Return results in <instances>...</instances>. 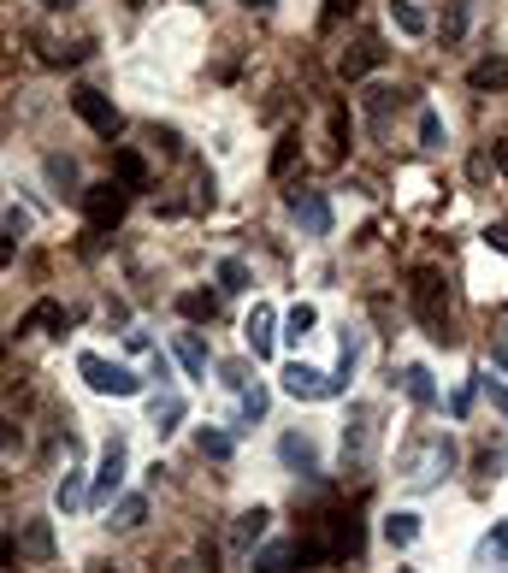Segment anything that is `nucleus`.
Listing matches in <instances>:
<instances>
[{
  "mask_svg": "<svg viewBox=\"0 0 508 573\" xmlns=\"http://www.w3.org/2000/svg\"><path fill=\"white\" fill-rule=\"evenodd\" d=\"M408 302H414V319L426 325L432 343H455V331H449L444 272H438V266H414V278H408Z\"/></svg>",
  "mask_w": 508,
  "mask_h": 573,
  "instance_id": "1",
  "label": "nucleus"
},
{
  "mask_svg": "<svg viewBox=\"0 0 508 573\" xmlns=\"http://www.w3.org/2000/svg\"><path fill=\"white\" fill-rule=\"evenodd\" d=\"M396 467H402V479H408L414 491H432L438 479H449V467H455V444H449L444 432H432V438H408Z\"/></svg>",
  "mask_w": 508,
  "mask_h": 573,
  "instance_id": "2",
  "label": "nucleus"
},
{
  "mask_svg": "<svg viewBox=\"0 0 508 573\" xmlns=\"http://www.w3.org/2000/svg\"><path fill=\"white\" fill-rule=\"evenodd\" d=\"M130 184H119V178H107V184H89L83 190V219H89V231H119L130 213Z\"/></svg>",
  "mask_w": 508,
  "mask_h": 573,
  "instance_id": "3",
  "label": "nucleus"
},
{
  "mask_svg": "<svg viewBox=\"0 0 508 573\" xmlns=\"http://www.w3.org/2000/svg\"><path fill=\"white\" fill-rule=\"evenodd\" d=\"M373 449H379V408L373 402H355L349 420H343V461L349 467H367Z\"/></svg>",
  "mask_w": 508,
  "mask_h": 573,
  "instance_id": "4",
  "label": "nucleus"
},
{
  "mask_svg": "<svg viewBox=\"0 0 508 573\" xmlns=\"http://www.w3.org/2000/svg\"><path fill=\"white\" fill-rule=\"evenodd\" d=\"M71 113H77L83 125L95 130V136H107V142H113V136L125 130V119H119V107H113V101H107L101 89H89V83H77V89H71Z\"/></svg>",
  "mask_w": 508,
  "mask_h": 573,
  "instance_id": "5",
  "label": "nucleus"
},
{
  "mask_svg": "<svg viewBox=\"0 0 508 573\" xmlns=\"http://www.w3.org/2000/svg\"><path fill=\"white\" fill-rule=\"evenodd\" d=\"M77 373L89 379V390H101V396H142V379L119 367V361H101V355H77Z\"/></svg>",
  "mask_w": 508,
  "mask_h": 573,
  "instance_id": "6",
  "label": "nucleus"
},
{
  "mask_svg": "<svg viewBox=\"0 0 508 573\" xmlns=\"http://www.w3.org/2000/svg\"><path fill=\"white\" fill-rule=\"evenodd\" d=\"M284 390H290L296 402H325V396H337L343 384L325 379V373H314L308 361H296V367H284Z\"/></svg>",
  "mask_w": 508,
  "mask_h": 573,
  "instance_id": "7",
  "label": "nucleus"
},
{
  "mask_svg": "<svg viewBox=\"0 0 508 573\" xmlns=\"http://www.w3.org/2000/svg\"><path fill=\"white\" fill-rule=\"evenodd\" d=\"M384 60H390L384 36H361V42H355V48L343 54V65H337V71H343V83H361V77H367V71H379Z\"/></svg>",
  "mask_w": 508,
  "mask_h": 573,
  "instance_id": "8",
  "label": "nucleus"
},
{
  "mask_svg": "<svg viewBox=\"0 0 508 573\" xmlns=\"http://www.w3.org/2000/svg\"><path fill=\"white\" fill-rule=\"evenodd\" d=\"M290 213L302 219L308 237H331V201L319 190H290Z\"/></svg>",
  "mask_w": 508,
  "mask_h": 573,
  "instance_id": "9",
  "label": "nucleus"
},
{
  "mask_svg": "<svg viewBox=\"0 0 508 573\" xmlns=\"http://www.w3.org/2000/svg\"><path fill=\"white\" fill-rule=\"evenodd\" d=\"M125 485V438H113V444L101 449V467H95V503H113V491Z\"/></svg>",
  "mask_w": 508,
  "mask_h": 573,
  "instance_id": "10",
  "label": "nucleus"
},
{
  "mask_svg": "<svg viewBox=\"0 0 508 573\" xmlns=\"http://www.w3.org/2000/svg\"><path fill=\"white\" fill-rule=\"evenodd\" d=\"M18 556H24V562H54V520H24Z\"/></svg>",
  "mask_w": 508,
  "mask_h": 573,
  "instance_id": "11",
  "label": "nucleus"
},
{
  "mask_svg": "<svg viewBox=\"0 0 508 573\" xmlns=\"http://www.w3.org/2000/svg\"><path fill=\"white\" fill-rule=\"evenodd\" d=\"M266 526H272V509H243L237 526H231V550H237V556H254V544L266 538Z\"/></svg>",
  "mask_w": 508,
  "mask_h": 573,
  "instance_id": "12",
  "label": "nucleus"
},
{
  "mask_svg": "<svg viewBox=\"0 0 508 573\" xmlns=\"http://www.w3.org/2000/svg\"><path fill=\"white\" fill-rule=\"evenodd\" d=\"M243 337H249L254 361H266V355L278 349V331H272V308H266V302H254V314L243 319Z\"/></svg>",
  "mask_w": 508,
  "mask_h": 573,
  "instance_id": "13",
  "label": "nucleus"
},
{
  "mask_svg": "<svg viewBox=\"0 0 508 573\" xmlns=\"http://www.w3.org/2000/svg\"><path fill=\"white\" fill-rule=\"evenodd\" d=\"M473 12H479V0H449V6H444V24H438L444 48H461V42H467V24H473Z\"/></svg>",
  "mask_w": 508,
  "mask_h": 573,
  "instance_id": "14",
  "label": "nucleus"
},
{
  "mask_svg": "<svg viewBox=\"0 0 508 573\" xmlns=\"http://www.w3.org/2000/svg\"><path fill=\"white\" fill-rule=\"evenodd\" d=\"M65 325H71V314H65L60 302H48V296H42V302H36L30 314L18 319V337H24V331H54V337H60Z\"/></svg>",
  "mask_w": 508,
  "mask_h": 573,
  "instance_id": "15",
  "label": "nucleus"
},
{
  "mask_svg": "<svg viewBox=\"0 0 508 573\" xmlns=\"http://www.w3.org/2000/svg\"><path fill=\"white\" fill-rule=\"evenodd\" d=\"M178 420H184V396H178V390H160V396L148 402V426L166 438V432H178Z\"/></svg>",
  "mask_w": 508,
  "mask_h": 573,
  "instance_id": "16",
  "label": "nucleus"
},
{
  "mask_svg": "<svg viewBox=\"0 0 508 573\" xmlns=\"http://www.w3.org/2000/svg\"><path fill=\"white\" fill-rule=\"evenodd\" d=\"M219 296H225V290H184V296H178V314L190 319V325H207V319L219 314Z\"/></svg>",
  "mask_w": 508,
  "mask_h": 573,
  "instance_id": "17",
  "label": "nucleus"
},
{
  "mask_svg": "<svg viewBox=\"0 0 508 573\" xmlns=\"http://www.w3.org/2000/svg\"><path fill=\"white\" fill-rule=\"evenodd\" d=\"M113 172H119V184H130V190H148V184H154V172H148V160H142L136 148H119V154H113Z\"/></svg>",
  "mask_w": 508,
  "mask_h": 573,
  "instance_id": "18",
  "label": "nucleus"
},
{
  "mask_svg": "<svg viewBox=\"0 0 508 573\" xmlns=\"http://www.w3.org/2000/svg\"><path fill=\"white\" fill-rule=\"evenodd\" d=\"M414 538H420V514H408V509L384 514V544H390V550H408Z\"/></svg>",
  "mask_w": 508,
  "mask_h": 573,
  "instance_id": "19",
  "label": "nucleus"
},
{
  "mask_svg": "<svg viewBox=\"0 0 508 573\" xmlns=\"http://www.w3.org/2000/svg\"><path fill=\"white\" fill-rule=\"evenodd\" d=\"M325 125H331V142H325V160L337 166V160H349V136H355V130H349V113H343V101H337V107L325 113Z\"/></svg>",
  "mask_w": 508,
  "mask_h": 573,
  "instance_id": "20",
  "label": "nucleus"
},
{
  "mask_svg": "<svg viewBox=\"0 0 508 573\" xmlns=\"http://www.w3.org/2000/svg\"><path fill=\"white\" fill-rule=\"evenodd\" d=\"M467 89H479V95L508 89V60H479L473 71H467Z\"/></svg>",
  "mask_w": 508,
  "mask_h": 573,
  "instance_id": "21",
  "label": "nucleus"
},
{
  "mask_svg": "<svg viewBox=\"0 0 508 573\" xmlns=\"http://www.w3.org/2000/svg\"><path fill=\"white\" fill-rule=\"evenodd\" d=\"M172 355L184 361V373H190V379H207V349L195 343V331H178V343H172Z\"/></svg>",
  "mask_w": 508,
  "mask_h": 573,
  "instance_id": "22",
  "label": "nucleus"
},
{
  "mask_svg": "<svg viewBox=\"0 0 508 573\" xmlns=\"http://www.w3.org/2000/svg\"><path fill=\"white\" fill-rule=\"evenodd\" d=\"M402 390L414 396V408H432V402H438V384H432L426 367H402Z\"/></svg>",
  "mask_w": 508,
  "mask_h": 573,
  "instance_id": "23",
  "label": "nucleus"
},
{
  "mask_svg": "<svg viewBox=\"0 0 508 573\" xmlns=\"http://www.w3.org/2000/svg\"><path fill=\"white\" fill-rule=\"evenodd\" d=\"M390 24H396L402 36H426V12H420L414 0H390Z\"/></svg>",
  "mask_w": 508,
  "mask_h": 573,
  "instance_id": "24",
  "label": "nucleus"
},
{
  "mask_svg": "<svg viewBox=\"0 0 508 573\" xmlns=\"http://www.w3.org/2000/svg\"><path fill=\"white\" fill-rule=\"evenodd\" d=\"M278 455H284L290 467H302V473H319V455H314V444H308V438H296V432H290V438L278 444Z\"/></svg>",
  "mask_w": 508,
  "mask_h": 573,
  "instance_id": "25",
  "label": "nucleus"
},
{
  "mask_svg": "<svg viewBox=\"0 0 508 573\" xmlns=\"http://www.w3.org/2000/svg\"><path fill=\"white\" fill-rule=\"evenodd\" d=\"M296 154H302V130H284L278 148H272V178H284V172L296 166Z\"/></svg>",
  "mask_w": 508,
  "mask_h": 573,
  "instance_id": "26",
  "label": "nucleus"
},
{
  "mask_svg": "<svg viewBox=\"0 0 508 573\" xmlns=\"http://www.w3.org/2000/svg\"><path fill=\"white\" fill-rule=\"evenodd\" d=\"M54 503H60L65 514L83 509V467H65V479H60V491H54Z\"/></svg>",
  "mask_w": 508,
  "mask_h": 573,
  "instance_id": "27",
  "label": "nucleus"
},
{
  "mask_svg": "<svg viewBox=\"0 0 508 573\" xmlns=\"http://www.w3.org/2000/svg\"><path fill=\"white\" fill-rule=\"evenodd\" d=\"M219 290H225V296H243V290H249V266H243L237 255L219 260Z\"/></svg>",
  "mask_w": 508,
  "mask_h": 573,
  "instance_id": "28",
  "label": "nucleus"
},
{
  "mask_svg": "<svg viewBox=\"0 0 508 573\" xmlns=\"http://www.w3.org/2000/svg\"><path fill=\"white\" fill-rule=\"evenodd\" d=\"M284 562H296V544H266L254 556V573H284Z\"/></svg>",
  "mask_w": 508,
  "mask_h": 573,
  "instance_id": "29",
  "label": "nucleus"
},
{
  "mask_svg": "<svg viewBox=\"0 0 508 573\" xmlns=\"http://www.w3.org/2000/svg\"><path fill=\"white\" fill-rule=\"evenodd\" d=\"M361 12V0H325V12H319V36H331L343 18H355Z\"/></svg>",
  "mask_w": 508,
  "mask_h": 573,
  "instance_id": "30",
  "label": "nucleus"
},
{
  "mask_svg": "<svg viewBox=\"0 0 508 573\" xmlns=\"http://www.w3.org/2000/svg\"><path fill=\"white\" fill-rule=\"evenodd\" d=\"M314 325H319V314L308 308V302H296V308H290V319H284V337H290V343H302Z\"/></svg>",
  "mask_w": 508,
  "mask_h": 573,
  "instance_id": "31",
  "label": "nucleus"
},
{
  "mask_svg": "<svg viewBox=\"0 0 508 573\" xmlns=\"http://www.w3.org/2000/svg\"><path fill=\"white\" fill-rule=\"evenodd\" d=\"M148 520V497H119V509H113V526H142Z\"/></svg>",
  "mask_w": 508,
  "mask_h": 573,
  "instance_id": "32",
  "label": "nucleus"
},
{
  "mask_svg": "<svg viewBox=\"0 0 508 573\" xmlns=\"http://www.w3.org/2000/svg\"><path fill=\"white\" fill-rule=\"evenodd\" d=\"M237 396H243V426H254V420H266V384H243Z\"/></svg>",
  "mask_w": 508,
  "mask_h": 573,
  "instance_id": "33",
  "label": "nucleus"
},
{
  "mask_svg": "<svg viewBox=\"0 0 508 573\" xmlns=\"http://www.w3.org/2000/svg\"><path fill=\"white\" fill-rule=\"evenodd\" d=\"M420 148H444V119L432 107H420Z\"/></svg>",
  "mask_w": 508,
  "mask_h": 573,
  "instance_id": "34",
  "label": "nucleus"
},
{
  "mask_svg": "<svg viewBox=\"0 0 508 573\" xmlns=\"http://www.w3.org/2000/svg\"><path fill=\"white\" fill-rule=\"evenodd\" d=\"M195 449L213 455V461H225L231 455V432H195Z\"/></svg>",
  "mask_w": 508,
  "mask_h": 573,
  "instance_id": "35",
  "label": "nucleus"
},
{
  "mask_svg": "<svg viewBox=\"0 0 508 573\" xmlns=\"http://www.w3.org/2000/svg\"><path fill=\"white\" fill-rule=\"evenodd\" d=\"M48 178H54V184H65V195H77V201H83V190H77V166H71V160H60V154H54V160H48Z\"/></svg>",
  "mask_w": 508,
  "mask_h": 573,
  "instance_id": "36",
  "label": "nucleus"
},
{
  "mask_svg": "<svg viewBox=\"0 0 508 573\" xmlns=\"http://www.w3.org/2000/svg\"><path fill=\"white\" fill-rule=\"evenodd\" d=\"M479 556H491V562H503V556H508V520H497V526H491V538L479 544Z\"/></svg>",
  "mask_w": 508,
  "mask_h": 573,
  "instance_id": "37",
  "label": "nucleus"
},
{
  "mask_svg": "<svg viewBox=\"0 0 508 573\" xmlns=\"http://www.w3.org/2000/svg\"><path fill=\"white\" fill-rule=\"evenodd\" d=\"M479 384H485V373H479ZM479 384H461V390L449 396V414H455V420H467V408H473V390H479Z\"/></svg>",
  "mask_w": 508,
  "mask_h": 573,
  "instance_id": "38",
  "label": "nucleus"
},
{
  "mask_svg": "<svg viewBox=\"0 0 508 573\" xmlns=\"http://www.w3.org/2000/svg\"><path fill=\"white\" fill-rule=\"evenodd\" d=\"M24 231H30V213H24V207H6V237H12V243H18V237H24Z\"/></svg>",
  "mask_w": 508,
  "mask_h": 573,
  "instance_id": "39",
  "label": "nucleus"
},
{
  "mask_svg": "<svg viewBox=\"0 0 508 573\" xmlns=\"http://www.w3.org/2000/svg\"><path fill=\"white\" fill-rule=\"evenodd\" d=\"M367 113H373V119L390 113V89H367Z\"/></svg>",
  "mask_w": 508,
  "mask_h": 573,
  "instance_id": "40",
  "label": "nucleus"
},
{
  "mask_svg": "<svg viewBox=\"0 0 508 573\" xmlns=\"http://www.w3.org/2000/svg\"><path fill=\"white\" fill-rule=\"evenodd\" d=\"M485 396H491V408H497V414L508 420V390H503V384H497V379H485Z\"/></svg>",
  "mask_w": 508,
  "mask_h": 573,
  "instance_id": "41",
  "label": "nucleus"
},
{
  "mask_svg": "<svg viewBox=\"0 0 508 573\" xmlns=\"http://www.w3.org/2000/svg\"><path fill=\"white\" fill-rule=\"evenodd\" d=\"M485 243H491L497 255H508V225H491V231H485Z\"/></svg>",
  "mask_w": 508,
  "mask_h": 573,
  "instance_id": "42",
  "label": "nucleus"
},
{
  "mask_svg": "<svg viewBox=\"0 0 508 573\" xmlns=\"http://www.w3.org/2000/svg\"><path fill=\"white\" fill-rule=\"evenodd\" d=\"M42 6H48V12H71V6H77V0H42Z\"/></svg>",
  "mask_w": 508,
  "mask_h": 573,
  "instance_id": "43",
  "label": "nucleus"
},
{
  "mask_svg": "<svg viewBox=\"0 0 508 573\" xmlns=\"http://www.w3.org/2000/svg\"><path fill=\"white\" fill-rule=\"evenodd\" d=\"M497 166H503V178H508V142H497Z\"/></svg>",
  "mask_w": 508,
  "mask_h": 573,
  "instance_id": "44",
  "label": "nucleus"
},
{
  "mask_svg": "<svg viewBox=\"0 0 508 573\" xmlns=\"http://www.w3.org/2000/svg\"><path fill=\"white\" fill-rule=\"evenodd\" d=\"M237 6H249V12H266V6H272V0H237Z\"/></svg>",
  "mask_w": 508,
  "mask_h": 573,
  "instance_id": "45",
  "label": "nucleus"
},
{
  "mask_svg": "<svg viewBox=\"0 0 508 573\" xmlns=\"http://www.w3.org/2000/svg\"><path fill=\"white\" fill-rule=\"evenodd\" d=\"M125 6H142V0H125Z\"/></svg>",
  "mask_w": 508,
  "mask_h": 573,
  "instance_id": "46",
  "label": "nucleus"
},
{
  "mask_svg": "<svg viewBox=\"0 0 508 573\" xmlns=\"http://www.w3.org/2000/svg\"><path fill=\"white\" fill-rule=\"evenodd\" d=\"M396 573H414V568H396Z\"/></svg>",
  "mask_w": 508,
  "mask_h": 573,
  "instance_id": "47",
  "label": "nucleus"
},
{
  "mask_svg": "<svg viewBox=\"0 0 508 573\" xmlns=\"http://www.w3.org/2000/svg\"><path fill=\"white\" fill-rule=\"evenodd\" d=\"M178 573H195V568H178Z\"/></svg>",
  "mask_w": 508,
  "mask_h": 573,
  "instance_id": "48",
  "label": "nucleus"
},
{
  "mask_svg": "<svg viewBox=\"0 0 508 573\" xmlns=\"http://www.w3.org/2000/svg\"><path fill=\"white\" fill-rule=\"evenodd\" d=\"M107 573H113V568H107Z\"/></svg>",
  "mask_w": 508,
  "mask_h": 573,
  "instance_id": "49",
  "label": "nucleus"
}]
</instances>
